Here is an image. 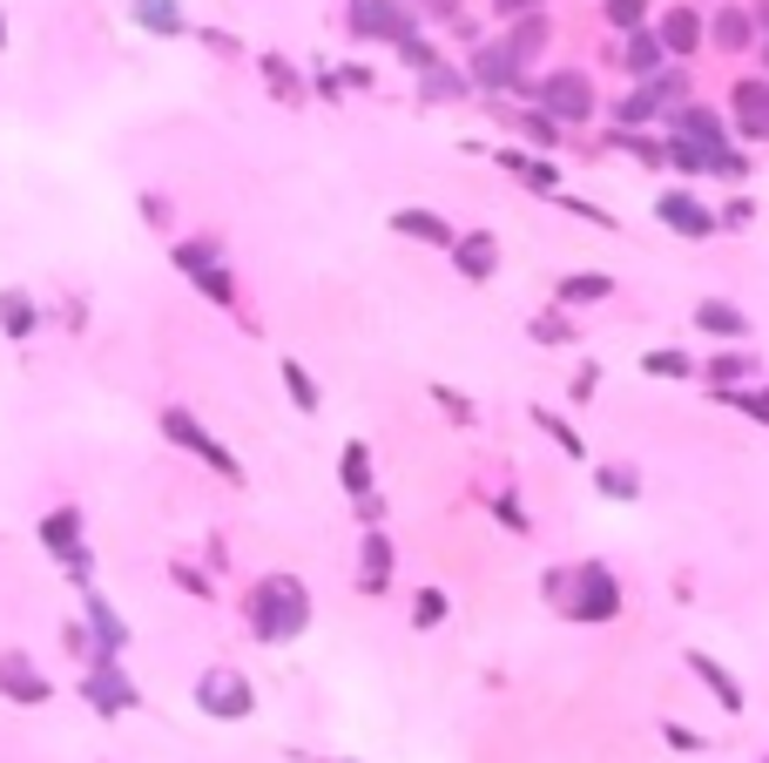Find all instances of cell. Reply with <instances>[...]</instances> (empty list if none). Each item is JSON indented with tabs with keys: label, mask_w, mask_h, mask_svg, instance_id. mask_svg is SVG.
I'll use <instances>...</instances> for the list:
<instances>
[{
	"label": "cell",
	"mask_w": 769,
	"mask_h": 763,
	"mask_svg": "<svg viewBox=\"0 0 769 763\" xmlns=\"http://www.w3.org/2000/svg\"><path fill=\"white\" fill-rule=\"evenodd\" d=\"M756 14H762V27H769V0H762V8H756Z\"/></svg>",
	"instance_id": "bcb514c9"
},
{
	"label": "cell",
	"mask_w": 769,
	"mask_h": 763,
	"mask_svg": "<svg viewBox=\"0 0 769 763\" xmlns=\"http://www.w3.org/2000/svg\"><path fill=\"white\" fill-rule=\"evenodd\" d=\"M534 419H540V426H547V432L560 439V453H581V432H567V426H560V419H554L547 406H534Z\"/></svg>",
	"instance_id": "f35d334b"
},
{
	"label": "cell",
	"mask_w": 769,
	"mask_h": 763,
	"mask_svg": "<svg viewBox=\"0 0 769 763\" xmlns=\"http://www.w3.org/2000/svg\"><path fill=\"white\" fill-rule=\"evenodd\" d=\"M89 520H81V507H55L48 520H40V547H48L61 568L74 575V581H89V568H95V554H89Z\"/></svg>",
	"instance_id": "7a4b0ae2"
},
{
	"label": "cell",
	"mask_w": 769,
	"mask_h": 763,
	"mask_svg": "<svg viewBox=\"0 0 769 763\" xmlns=\"http://www.w3.org/2000/svg\"><path fill=\"white\" fill-rule=\"evenodd\" d=\"M688 669H696V675H702V682H709V690H715V696H722V709H743V682H736V675H729V669H722V662H709V656H702V649H696V656H688Z\"/></svg>",
	"instance_id": "cb8c5ba5"
},
{
	"label": "cell",
	"mask_w": 769,
	"mask_h": 763,
	"mask_svg": "<svg viewBox=\"0 0 769 763\" xmlns=\"http://www.w3.org/2000/svg\"><path fill=\"white\" fill-rule=\"evenodd\" d=\"M655 217H662L668 230H681V236H715V217L696 204V196H681V189H675V196H662Z\"/></svg>",
	"instance_id": "4fadbf2b"
},
{
	"label": "cell",
	"mask_w": 769,
	"mask_h": 763,
	"mask_svg": "<svg viewBox=\"0 0 769 763\" xmlns=\"http://www.w3.org/2000/svg\"><path fill=\"white\" fill-rule=\"evenodd\" d=\"M601 298H615V277H607V270L560 277V304H601Z\"/></svg>",
	"instance_id": "7402d4cb"
},
{
	"label": "cell",
	"mask_w": 769,
	"mask_h": 763,
	"mask_svg": "<svg viewBox=\"0 0 769 763\" xmlns=\"http://www.w3.org/2000/svg\"><path fill=\"white\" fill-rule=\"evenodd\" d=\"M439 615H445V594H439V588H419V601H412V622H419V628H432Z\"/></svg>",
	"instance_id": "d590c367"
},
{
	"label": "cell",
	"mask_w": 769,
	"mask_h": 763,
	"mask_svg": "<svg viewBox=\"0 0 769 763\" xmlns=\"http://www.w3.org/2000/svg\"><path fill=\"white\" fill-rule=\"evenodd\" d=\"M162 432H170V439H176V447H189L196 460H210V466H217V473L230 479V487H243V466H236V460H230V453L217 447V439H210V432H202V419H196V413L170 406V413H162Z\"/></svg>",
	"instance_id": "5b68a950"
},
{
	"label": "cell",
	"mask_w": 769,
	"mask_h": 763,
	"mask_svg": "<svg viewBox=\"0 0 769 763\" xmlns=\"http://www.w3.org/2000/svg\"><path fill=\"white\" fill-rule=\"evenodd\" d=\"M385 568H392V541L364 534V594H385Z\"/></svg>",
	"instance_id": "d4e9b609"
},
{
	"label": "cell",
	"mask_w": 769,
	"mask_h": 763,
	"mask_svg": "<svg viewBox=\"0 0 769 763\" xmlns=\"http://www.w3.org/2000/svg\"><path fill=\"white\" fill-rule=\"evenodd\" d=\"M351 34H364V42H398V34H412V8L405 0H351Z\"/></svg>",
	"instance_id": "ba28073f"
},
{
	"label": "cell",
	"mask_w": 769,
	"mask_h": 763,
	"mask_svg": "<svg viewBox=\"0 0 769 763\" xmlns=\"http://www.w3.org/2000/svg\"><path fill=\"white\" fill-rule=\"evenodd\" d=\"M736 123L749 136H769V82H743L736 89Z\"/></svg>",
	"instance_id": "44dd1931"
},
{
	"label": "cell",
	"mask_w": 769,
	"mask_h": 763,
	"mask_svg": "<svg viewBox=\"0 0 769 763\" xmlns=\"http://www.w3.org/2000/svg\"><path fill=\"white\" fill-rule=\"evenodd\" d=\"M0 332H8L14 345L34 338V332H40V304H34L27 291H0Z\"/></svg>",
	"instance_id": "5bb4252c"
},
{
	"label": "cell",
	"mask_w": 769,
	"mask_h": 763,
	"mask_svg": "<svg viewBox=\"0 0 769 763\" xmlns=\"http://www.w3.org/2000/svg\"><path fill=\"white\" fill-rule=\"evenodd\" d=\"M641 366L655 372V379H681V372H688V358H681V351H648Z\"/></svg>",
	"instance_id": "8d00e7d4"
},
{
	"label": "cell",
	"mask_w": 769,
	"mask_h": 763,
	"mask_svg": "<svg viewBox=\"0 0 769 763\" xmlns=\"http://www.w3.org/2000/svg\"><path fill=\"white\" fill-rule=\"evenodd\" d=\"M715 42H722V48H743V42H749V14L722 8V14H715Z\"/></svg>",
	"instance_id": "1f68e13d"
},
{
	"label": "cell",
	"mask_w": 769,
	"mask_h": 763,
	"mask_svg": "<svg viewBox=\"0 0 769 763\" xmlns=\"http://www.w3.org/2000/svg\"><path fill=\"white\" fill-rule=\"evenodd\" d=\"M709 379H715V385H736V379H749V358H715V366H709Z\"/></svg>",
	"instance_id": "ab89813d"
},
{
	"label": "cell",
	"mask_w": 769,
	"mask_h": 763,
	"mask_svg": "<svg viewBox=\"0 0 769 763\" xmlns=\"http://www.w3.org/2000/svg\"><path fill=\"white\" fill-rule=\"evenodd\" d=\"M392 230H398V236H419V244H445V251H453V223L432 217V210H398Z\"/></svg>",
	"instance_id": "ac0fdd59"
},
{
	"label": "cell",
	"mask_w": 769,
	"mask_h": 763,
	"mask_svg": "<svg viewBox=\"0 0 769 763\" xmlns=\"http://www.w3.org/2000/svg\"><path fill=\"white\" fill-rule=\"evenodd\" d=\"M668 743H675V750H702V737H696V730H681V722H668Z\"/></svg>",
	"instance_id": "ee69618b"
},
{
	"label": "cell",
	"mask_w": 769,
	"mask_h": 763,
	"mask_svg": "<svg viewBox=\"0 0 769 763\" xmlns=\"http://www.w3.org/2000/svg\"><path fill=\"white\" fill-rule=\"evenodd\" d=\"M641 14H648V0H607V21L615 27H641Z\"/></svg>",
	"instance_id": "74e56055"
},
{
	"label": "cell",
	"mask_w": 769,
	"mask_h": 763,
	"mask_svg": "<svg viewBox=\"0 0 769 763\" xmlns=\"http://www.w3.org/2000/svg\"><path fill=\"white\" fill-rule=\"evenodd\" d=\"M170 575H176V588H189L196 601H210V581H202L196 568H183V560H176V568H170Z\"/></svg>",
	"instance_id": "b9f144b4"
},
{
	"label": "cell",
	"mask_w": 769,
	"mask_h": 763,
	"mask_svg": "<svg viewBox=\"0 0 769 763\" xmlns=\"http://www.w3.org/2000/svg\"><path fill=\"white\" fill-rule=\"evenodd\" d=\"M81 696H89L102 716H121V709H136V703H142V696H136V682L121 675L115 662H95V669H89V682H81Z\"/></svg>",
	"instance_id": "8fae6325"
},
{
	"label": "cell",
	"mask_w": 769,
	"mask_h": 763,
	"mask_svg": "<svg viewBox=\"0 0 769 763\" xmlns=\"http://www.w3.org/2000/svg\"><path fill=\"white\" fill-rule=\"evenodd\" d=\"M655 108H662L655 95H628V102L615 108V123H621V129H634V123H648V115H655Z\"/></svg>",
	"instance_id": "e575fe53"
},
{
	"label": "cell",
	"mask_w": 769,
	"mask_h": 763,
	"mask_svg": "<svg viewBox=\"0 0 769 763\" xmlns=\"http://www.w3.org/2000/svg\"><path fill=\"white\" fill-rule=\"evenodd\" d=\"M762 406H769V392H762Z\"/></svg>",
	"instance_id": "681fc988"
},
{
	"label": "cell",
	"mask_w": 769,
	"mask_h": 763,
	"mask_svg": "<svg viewBox=\"0 0 769 763\" xmlns=\"http://www.w3.org/2000/svg\"><path fill=\"white\" fill-rule=\"evenodd\" d=\"M696 42H702V21L688 14V8H668V21H662V48H668V55H696Z\"/></svg>",
	"instance_id": "603a6c76"
},
{
	"label": "cell",
	"mask_w": 769,
	"mask_h": 763,
	"mask_svg": "<svg viewBox=\"0 0 769 763\" xmlns=\"http://www.w3.org/2000/svg\"><path fill=\"white\" fill-rule=\"evenodd\" d=\"M283 392L298 398V413H317V385H311V372L298 366V358H283Z\"/></svg>",
	"instance_id": "f1b7e54d"
},
{
	"label": "cell",
	"mask_w": 769,
	"mask_h": 763,
	"mask_svg": "<svg viewBox=\"0 0 769 763\" xmlns=\"http://www.w3.org/2000/svg\"><path fill=\"white\" fill-rule=\"evenodd\" d=\"M196 703H202V716L243 722L257 696H250V675H236V669H202V675H196Z\"/></svg>",
	"instance_id": "3957f363"
},
{
	"label": "cell",
	"mask_w": 769,
	"mask_h": 763,
	"mask_svg": "<svg viewBox=\"0 0 769 763\" xmlns=\"http://www.w3.org/2000/svg\"><path fill=\"white\" fill-rule=\"evenodd\" d=\"M81 615H89V641H95V662H115L121 649H129V628H121V615L108 609V594L89 588L81 594Z\"/></svg>",
	"instance_id": "9c48e42d"
},
{
	"label": "cell",
	"mask_w": 769,
	"mask_h": 763,
	"mask_svg": "<svg viewBox=\"0 0 769 763\" xmlns=\"http://www.w3.org/2000/svg\"><path fill=\"white\" fill-rule=\"evenodd\" d=\"M0 48H8V21H0Z\"/></svg>",
	"instance_id": "7dc6e473"
},
{
	"label": "cell",
	"mask_w": 769,
	"mask_h": 763,
	"mask_svg": "<svg viewBox=\"0 0 769 763\" xmlns=\"http://www.w3.org/2000/svg\"><path fill=\"white\" fill-rule=\"evenodd\" d=\"M264 74H270V89H277V102H304V89H298V74L291 68H283V55H264Z\"/></svg>",
	"instance_id": "4dcf8cb0"
},
{
	"label": "cell",
	"mask_w": 769,
	"mask_h": 763,
	"mask_svg": "<svg viewBox=\"0 0 769 763\" xmlns=\"http://www.w3.org/2000/svg\"><path fill=\"white\" fill-rule=\"evenodd\" d=\"M621 61H628L634 74H655V68H662V42H655V34H628V48H621Z\"/></svg>",
	"instance_id": "4316f807"
},
{
	"label": "cell",
	"mask_w": 769,
	"mask_h": 763,
	"mask_svg": "<svg viewBox=\"0 0 769 763\" xmlns=\"http://www.w3.org/2000/svg\"><path fill=\"white\" fill-rule=\"evenodd\" d=\"M250 628H257L264 641H298V635L311 628V594H304V581H298V575L257 581V594H250Z\"/></svg>",
	"instance_id": "6da1fadb"
},
{
	"label": "cell",
	"mask_w": 769,
	"mask_h": 763,
	"mask_svg": "<svg viewBox=\"0 0 769 763\" xmlns=\"http://www.w3.org/2000/svg\"><path fill=\"white\" fill-rule=\"evenodd\" d=\"M668 136H688V142H709V149H722V142H729V129L715 123V115H709V108H675V115H668Z\"/></svg>",
	"instance_id": "e0dca14e"
},
{
	"label": "cell",
	"mask_w": 769,
	"mask_h": 763,
	"mask_svg": "<svg viewBox=\"0 0 769 763\" xmlns=\"http://www.w3.org/2000/svg\"><path fill=\"white\" fill-rule=\"evenodd\" d=\"M534 338L540 345H567V338H574V325H560V317H534Z\"/></svg>",
	"instance_id": "60d3db41"
},
{
	"label": "cell",
	"mask_w": 769,
	"mask_h": 763,
	"mask_svg": "<svg viewBox=\"0 0 769 763\" xmlns=\"http://www.w3.org/2000/svg\"><path fill=\"white\" fill-rule=\"evenodd\" d=\"M601 494H615V500H634L641 487H634V473H628V466H601Z\"/></svg>",
	"instance_id": "836d02e7"
},
{
	"label": "cell",
	"mask_w": 769,
	"mask_h": 763,
	"mask_svg": "<svg viewBox=\"0 0 769 763\" xmlns=\"http://www.w3.org/2000/svg\"><path fill=\"white\" fill-rule=\"evenodd\" d=\"M0 696L21 703V709H40V703H55V682L40 675L21 649H8V656H0Z\"/></svg>",
	"instance_id": "52a82bcc"
},
{
	"label": "cell",
	"mask_w": 769,
	"mask_h": 763,
	"mask_svg": "<svg viewBox=\"0 0 769 763\" xmlns=\"http://www.w3.org/2000/svg\"><path fill=\"white\" fill-rule=\"evenodd\" d=\"M513 74H520V55L513 48H479L473 55V82L479 89H513Z\"/></svg>",
	"instance_id": "2e32d148"
},
{
	"label": "cell",
	"mask_w": 769,
	"mask_h": 763,
	"mask_svg": "<svg viewBox=\"0 0 769 763\" xmlns=\"http://www.w3.org/2000/svg\"><path fill=\"white\" fill-rule=\"evenodd\" d=\"M540 42H547V21H540V14H520V27H513V42H506V48H513L520 61H534V48H540Z\"/></svg>",
	"instance_id": "f546056e"
},
{
	"label": "cell",
	"mask_w": 769,
	"mask_h": 763,
	"mask_svg": "<svg viewBox=\"0 0 769 763\" xmlns=\"http://www.w3.org/2000/svg\"><path fill=\"white\" fill-rule=\"evenodd\" d=\"M500 163H506V170H513L520 183H534L540 196H560V170H554V163H540V155H526V149H506Z\"/></svg>",
	"instance_id": "d6986e66"
},
{
	"label": "cell",
	"mask_w": 769,
	"mask_h": 763,
	"mask_svg": "<svg viewBox=\"0 0 769 763\" xmlns=\"http://www.w3.org/2000/svg\"><path fill=\"white\" fill-rule=\"evenodd\" d=\"M176 270H183L210 304H236V277L223 270V257H217L210 244H176Z\"/></svg>",
	"instance_id": "277c9868"
},
{
	"label": "cell",
	"mask_w": 769,
	"mask_h": 763,
	"mask_svg": "<svg viewBox=\"0 0 769 763\" xmlns=\"http://www.w3.org/2000/svg\"><path fill=\"white\" fill-rule=\"evenodd\" d=\"M500 21H520V14H540V0H493Z\"/></svg>",
	"instance_id": "7bdbcfd3"
},
{
	"label": "cell",
	"mask_w": 769,
	"mask_h": 763,
	"mask_svg": "<svg viewBox=\"0 0 769 763\" xmlns=\"http://www.w3.org/2000/svg\"><path fill=\"white\" fill-rule=\"evenodd\" d=\"M540 102H547V123H587V115H594V89H587L581 68H554Z\"/></svg>",
	"instance_id": "8992f818"
},
{
	"label": "cell",
	"mask_w": 769,
	"mask_h": 763,
	"mask_svg": "<svg viewBox=\"0 0 769 763\" xmlns=\"http://www.w3.org/2000/svg\"><path fill=\"white\" fill-rule=\"evenodd\" d=\"M696 325H702L709 338H743V332H749V317H743L736 304H722V298H709V304H696Z\"/></svg>",
	"instance_id": "ffe728a7"
},
{
	"label": "cell",
	"mask_w": 769,
	"mask_h": 763,
	"mask_svg": "<svg viewBox=\"0 0 769 763\" xmlns=\"http://www.w3.org/2000/svg\"><path fill=\"white\" fill-rule=\"evenodd\" d=\"M338 473H345V494H372V453H364V439H351V447H345Z\"/></svg>",
	"instance_id": "484cf974"
},
{
	"label": "cell",
	"mask_w": 769,
	"mask_h": 763,
	"mask_svg": "<svg viewBox=\"0 0 769 763\" xmlns=\"http://www.w3.org/2000/svg\"><path fill=\"white\" fill-rule=\"evenodd\" d=\"M749 217H756V210H749V204H729V210H722V217H715V223H729V230H743V223H749Z\"/></svg>",
	"instance_id": "f6af8a7d"
},
{
	"label": "cell",
	"mask_w": 769,
	"mask_h": 763,
	"mask_svg": "<svg viewBox=\"0 0 769 763\" xmlns=\"http://www.w3.org/2000/svg\"><path fill=\"white\" fill-rule=\"evenodd\" d=\"M419 95H426V102H445V95H466V74H453V68H439V61H432V68H426V82H419Z\"/></svg>",
	"instance_id": "83f0119b"
},
{
	"label": "cell",
	"mask_w": 769,
	"mask_h": 763,
	"mask_svg": "<svg viewBox=\"0 0 769 763\" xmlns=\"http://www.w3.org/2000/svg\"><path fill=\"white\" fill-rule=\"evenodd\" d=\"M136 27L162 34V42H176V34H189V21H183V0H136Z\"/></svg>",
	"instance_id": "9a60e30c"
},
{
	"label": "cell",
	"mask_w": 769,
	"mask_h": 763,
	"mask_svg": "<svg viewBox=\"0 0 769 763\" xmlns=\"http://www.w3.org/2000/svg\"><path fill=\"white\" fill-rule=\"evenodd\" d=\"M453 270L459 277H493L500 270V236H486V230H466V236H453Z\"/></svg>",
	"instance_id": "7c38bea8"
},
{
	"label": "cell",
	"mask_w": 769,
	"mask_h": 763,
	"mask_svg": "<svg viewBox=\"0 0 769 763\" xmlns=\"http://www.w3.org/2000/svg\"><path fill=\"white\" fill-rule=\"evenodd\" d=\"M574 581H581V594L567 601V615H574V622H607V615L621 609V594H615V575H607V568H581Z\"/></svg>",
	"instance_id": "30bf717a"
},
{
	"label": "cell",
	"mask_w": 769,
	"mask_h": 763,
	"mask_svg": "<svg viewBox=\"0 0 769 763\" xmlns=\"http://www.w3.org/2000/svg\"><path fill=\"white\" fill-rule=\"evenodd\" d=\"M392 48H398V61H405V68H419V74H426V68L439 61V55H432V48L419 42V34H398V42H392Z\"/></svg>",
	"instance_id": "d6a6232c"
},
{
	"label": "cell",
	"mask_w": 769,
	"mask_h": 763,
	"mask_svg": "<svg viewBox=\"0 0 769 763\" xmlns=\"http://www.w3.org/2000/svg\"><path fill=\"white\" fill-rule=\"evenodd\" d=\"M762 68H769V48H762Z\"/></svg>",
	"instance_id": "c3c4849f"
}]
</instances>
